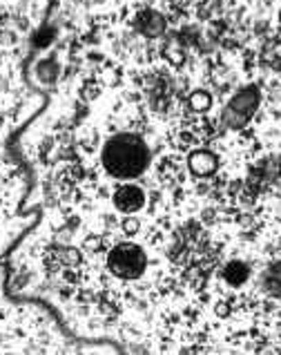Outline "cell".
<instances>
[{
  "mask_svg": "<svg viewBox=\"0 0 281 355\" xmlns=\"http://www.w3.org/2000/svg\"><path fill=\"white\" fill-rule=\"evenodd\" d=\"M246 275H248V270H244V266H239V263H233V266L226 270L228 282L235 284V286H239V284L246 279Z\"/></svg>",
  "mask_w": 281,
  "mask_h": 355,
  "instance_id": "cell-6",
  "label": "cell"
},
{
  "mask_svg": "<svg viewBox=\"0 0 281 355\" xmlns=\"http://www.w3.org/2000/svg\"><path fill=\"white\" fill-rule=\"evenodd\" d=\"M149 164V150L136 135H116L103 148V166L112 177L134 179L145 172Z\"/></svg>",
  "mask_w": 281,
  "mask_h": 355,
  "instance_id": "cell-1",
  "label": "cell"
},
{
  "mask_svg": "<svg viewBox=\"0 0 281 355\" xmlns=\"http://www.w3.org/2000/svg\"><path fill=\"white\" fill-rule=\"evenodd\" d=\"M257 105H259V92L255 87H244L228 101V105L224 110V123L235 130L244 128L250 121V116L255 114Z\"/></svg>",
  "mask_w": 281,
  "mask_h": 355,
  "instance_id": "cell-3",
  "label": "cell"
},
{
  "mask_svg": "<svg viewBox=\"0 0 281 355\" xmlns=\"http://www.w3.org/2000/svg\"><path fill=\"white\" fill-rule=\"evenodd\" d=\"M114 206L123 215H134V212L143 210L145 206V192L136 184H123L114 192Z\"/></svg>",
  "mask_w": 281,
  "mask_h": 355,
  "instance_id": "cell-4",
  "label": "cell"
},
{
  "mask_svg": "<svg viewBox=\"0 0 281 355\" xmlns=\"http://www.w3.org/2000/svg\"><path fill=\"white\" fill-rule=\"evenodd\" d=\"M107 268L120 279H136L147 268V255L136 243H118L107 255Z\"/></svg>",
  "mask_w": 281,
  "mask_h": 355,
  "instance_id": "cell-2",
  "label": "cell"
},
{
  "mask_svg": "<svg viewBox=\"0 0 281 355\" xmlns=\"http://www.w3.org/2000/svg\"><path fill=\"white\" fill-rule=\"evenodd\" d=\"M212 157L208 155V152H197V155H192V159H190V168H192L197 175H208L210 170H212Z\"/></svg>",
  "mask_w": 281,
  "mask_h": 355,
  "instance_id": "cell-5",
  "label": "cell"
}]
</instances>
